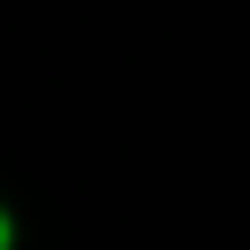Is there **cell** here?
I'll return each instance as SVG.
<instances>
[{
	"label": "cell",
	"instance_id": "cell-1",
	"mask_svg": "<svg viewBox=\"0 0 250 250\" xmlns=\"http://www.w3.org/2000/svg\"><path fill=\"white\" fill-rule=\"evenodd\" d=\"M0 250H8V211H0Z\"/></svg>",
	"mask_w": 250,
	"mask_h": 250
}]
</instances>
